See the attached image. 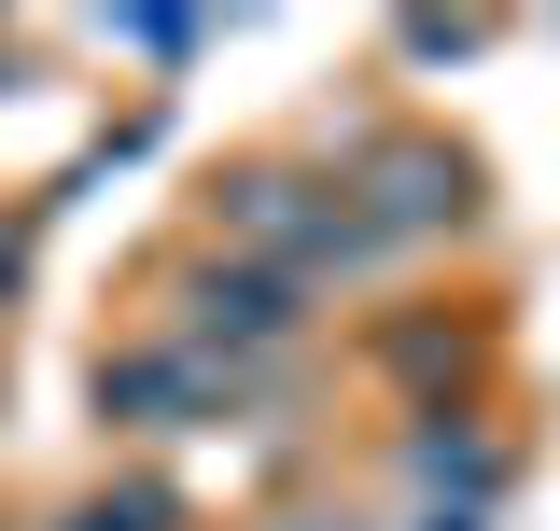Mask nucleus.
Returning <instances> with one entry per match:
<instances>
[{"mask_svg":"<svg viewBox=\"0 0 560 531\" xmlns=\"http://www.w3.org/2000/svg\"><path fill=\"white\" fill-rule=\"evenodd\" d=\"M127 43H140V57H197L210 14H127Z\"/></svg>","mask_w":560,"mask_h":531,"instance_id":"6","label":"nucleus"},{"mask_svg":"<svg viewBox=\"0 0 560 531\" xmlns=\"http://www.w3.org/2000/svg\"><path fill=\"white\" fill-rule=\"evenodd\" d=\"M57 531H168V489H98V504H70Z\"/></svg>","mask_w":560,"mask_h":531,"instance_id":"5","label":"nucleus"},{"mask_svg":"<svg viewBox=\"0 0 560 531\" xmlns=\"http://www.w3.org/2000/svg\"><path fill=\"white\" fill-rule=\"evenodd\" d=\"M477 43H490L477 14H407V57H477Z\"/></svg>","mask_w":560,"mask_h":531,"instance_id":"7","label":"nucleus"},{"mask_svg":"<svg viewBox=\"0 0 560 531\" xmlns=\"http://www.w3.org/2000/svg\"><path fill=\"white\" fill-rule=\"evenodd\" d=\"M267 335H294V294L253 280V266H210L197 280V350L224 364V350H267Z\"/></svg>","mask_w":560,"mask_h":531,"instance_id":"4","label":"nucleus"},{"mask_svg":"<svg viewBox=\"0 0 560 531\" xmlns=\"http://www.w3.org/2000/svg\"><path fill=\"white\" fill-rule=\"evenodd\" d=\"M224 238L253 252V280H337L364 266V224H350V182H294V168H238L224 182Z\"/></svg>","mask_w":560,"mask_h":531,"instance_id":"1","label":"nucleus"},{"mask_svg":"<svg viewBox=\"0 0 560 531\" xmlns=\"http://www.w3.org/2000/svg\"><path fill=\"white\" fill-rule=\"evenodd\" d=\"M477 210V168L448 154V140H378L364 168H350V224H364V252H393V238H448Z\"/></svg>","mask_w":560,"mask_h":531,"instance_id":"2","label":"nucleus"},{"mask_svg":"<svg viewBox=\"0 0 560 531\" xmlns=\"http://www.w3.org/2000/svg\"><path fill=\"white\" fill-rule=\"evenodd\" d=\"M280 531H350V518H280Z\"/></svg>","mask_w":560,"mask_h":531,"instance_id":"8","label":"nucleus"},{"mask_svg":"<svg viewBox=\"0 0 560 531\" xmlns=\"http://www.w3.org/2000/svg\"><path fill=\"white\" fill-rule=\"evenodd\" d=\"M224 392H238V364H210L197 335H183V350H113V364H98V405L140 420V434H197V420H224Z\"/></svg>","mask_w":560,"mask_h":531,"instance_id":"3","label":"nucleus"}]
</instances>
